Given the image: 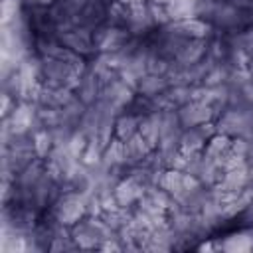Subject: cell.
<instances>
[{
    "instance_id": "6da1fadb",
    "label": "cell",
    "mask_w": 253,
    "mask_h": 253,
    "mask_svg": "<svg viewBox=\"0 0 253 253\" xmlns=\"http://www.w3.org/2000/svg\"><path fill=\"white\" fill-rule=\"evenodd\" d=\"M164 28H168L176 36H182V38H188V40H208V36H210L213 26L206 18L192 16V18H186V20L170 22Z\"/></svg>"
},
{
    "instance_id": "7a4b0ae2",
    "label": "cell",
    "mask_w": 253,
    "mask_h": 253,
    "mask_svg": "<svg viewBox=\"0 0 253 253\" xmlns=\"http://www.w3.org/2000/svg\"><path fill=\"white\" fill-rule=\"evenodd\" d=\"M144 190H146V186H144L136 176L128 174L126 178H123V180H119V182L115 184L113 196H115V200L119 202V206L128 208V206L136 204V202L142 198Z\"/></svg>"
},
{
    "instance_id": "3957f363",
    "label": "cell",
    "mask_w": 253,
    "mask_h": 253,
    "mask_svg": "<svg viewBox=\"0 0 253 253\" xmlns=\"http://www.w3.org/2000/svg\"><path fill=\"white\" fill-rule=\"evenodd\" d=\"M152 150L154 148L142 138V134L136 132L134 136H130L128 140H125V164H130V166L142 164Z\"/></svg>"
},
{
    "instance_id": "277c9868",
    "label": "cell",
    "mask_w": 253,
    "mask_h": 253,
    "mask_svg": "<svg viewBox=\"0 0 253 253\" xmlns=\"http://www.w3.org/2000/svg\"><path fill=\"white\" fill-rule=\"evenodd\" d=\"M168 87H170V81H168L166 75H152V73H146V75L140 79L136 91L140 93V97L152 99V97L164 93Z\"/></svg>"
},
{
    "instance_id": "5b68a950",
    "label": "cell",
    "mask_w": 253,
    "mask_h": 253,
    "mask_svg": "<svg viewBox=\"0 0 253 253\" xmlns=\"http://www.w3.org/2000/svg\"><path fill=\"white\" fill-rule=\"evenodd\" d=\"M140 121L142 115H119L115 121V136L121 140H128L130 136H134L140 128Z\"/></svg>"
},
{
    "instance_id": "8992f818",
    "label": "cell",
    "mask_w": 253,
    "mask_h": 253,
    "mask_svg": "<svg viewBox=\"0 0 253 253\" xmlns=\"http://www.w3.org/2000/svg\"><path fill=\"white\" fill-rule=\"evenodd\" d=\"M221 249L225 251H249L253 249V231H237V233H231L225 237V241L219 243Z\"/></svg>"
},
{
    "instance_id": "52a82bcc",
    "label": "cell",
    "mask_w": 253,
    "mask_h": 253,
    "mask_svg": "<svg viewBox=\"0 0 253 253\" xmlns=\"http://www.w3.org/2000/svg\"><path fill=\"white\" fill-rule=\"evenodd\" d=\"M119 2H123V4H126V6H142V4H148V0H119Z\"/></svg>"
}]
</instances>
